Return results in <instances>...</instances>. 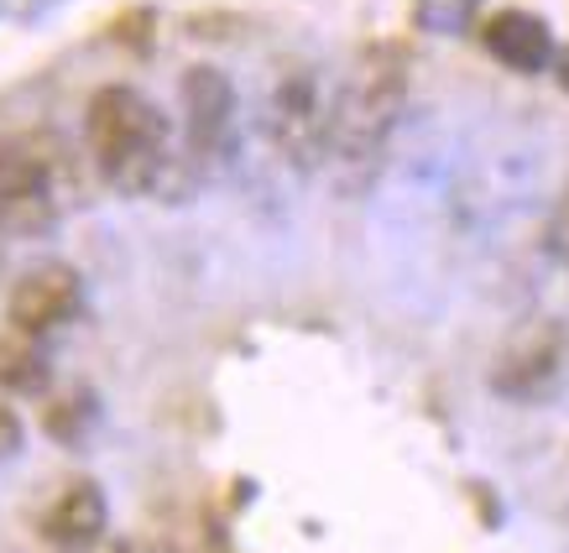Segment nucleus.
Wrapping results in <instances>:
<instances>
[{
  "instance_id": "f257e3e1",
  "label": "nucleus",
  "mask_w": 569,
  "mask_h": 553,
  "mask_svg": "<svg viewBox=\"0 0 569 553\" xmlns=\"http://www.w3.org/2000/svg\"><path fill=\"white\" fill-rule=\"evenodd\" d=\"M84 137L94 152V168L116 193H157L173 173V152H168V121L147 94L131 84H104L89 100Z\"/></svg>"
},
{
  "instance_id": "f03ea898",
  "label": "nucleus",
  "mask_w": 569,
  "mask_h": 553,
  "mask_svg": "<svg viewBox=\"0 0 569 553\" xmlns=\"http://www.w3.org/2000/svg\"><path fill=\"white\" fill-rule=\"evenodd\" d=\"M397 110H402V69H397V52L377 48L366 52L356 73L346 79V89L335 94V137H329V162L335 168H356L350 183L377 168L381 147L392 137Z\"/></svg>"
},
{
  "instance_id": "7ed1b4c3",
  "label": "nucleus",
  "mask_w": 569,
  "mask_h": 553,
  "mask_svg": "<svg viewBox=\"0 0 569 553\" xmlns=\"http://www.w3.org/2000/svg\"><path fill=\"white\" fill-rule=\"evenodd\" d=\"M267 131L272 147L293 168H319L329 162V137H335V94H329L325 73L313 63H293L277 79L272 104H267Z\"/></svg>"
},
{
  "instance_id": "20e7f679",
  "label": "nucleus",
  "mask_w": 569,
  "mask_h": 553,
  "mask_svg": "<svg viewBox=\"0 0 569 553\" xmlns=\"http://www.w3.org/2000/svg\"><path fill=\"white\" fill-rule=\"evenodd\" d=\"M236 110H241L236 84H230L220 69L199 63V69L183 73V125H189V152L199 157V162H204V157H220L224 147H230V137H236Z\"/></svg>"
},
{
  "instance_id": "39448f33",
  "label": "nucleus",
  "mask_w": 569,
  "mask_h": 553,
  "mask_svg": "<svg viewBox=\"0 0 569 553\" xmlns=\"http://www.w3.org/2000/svg\"><path fill=\"white\" fill-rule=\"evenodd\" d=\"M79 303H84V282H79L73 267H63V261L32 267L11 288V329L32 334V340L37 334H52V329H63L79 313Z\"/></svg>"
},
{
  "instance_id": "423d86ee",
  "label": "nucleus",
  "mask_w": 569,
  "mask_h": 553,
  "mask_svg": "<svg viewBox=\"0 0 569 553\" xmlns=\"http://www.w3.org/2000/svg\"><path fill=\"white\" fill-rule=\"evenodd\" d=\"M52 162L32 137H0V214L6 220H32L48 204Z\"/></svg>"
},
{
  "instance_id": "0eeeda50",
  "label": "nucleus",
  "mask_w": 569,
  "mask_h": 553,
  "mask_svg": "<svg viewBox=\"0 0 569 553\" xmlns=\"http://www.w3.org/2000/svg\"><path fill=\"white\" fill-rule=\"evenodd\" d=\"M104 522H110V506H104V491L94 481H69L58 491V502L42 512V537L63 553H84L104 537Z\"/></svg>"
},
{
  "instance_id": "6e6552de",
  "label": "nucleus",
  "mask_w": 569,
  "mask_h": 553,
  "mask_svg": "<svg viewBox=\"0 0 569 553\" xmlns=\"http://www.w3.org/2000/svg\"><path fill=\"white\" fill-rule=\"evenodd\" d=\"M559 371V329L553 324H528L522 334H512V345L501 350L497 361V386L507 398H533L543 392Z\"/></svg>"
},
{
  "instance_id": "1a4fd4ad",
  "label": "nucleus",
  "mask_w": 569,
  "mask_h": 553,
  "mask_svg": "<svg viewBox=\"0 0 569 553\" xmlns=\"http://www.w3.org/2000/svg\"><path fill=\"white\" fill-rule=\"evenodd\" d=\"M486 52L512 73H538L553 63V32L533 11H501L486 27Z\"/></svg>"
},
{
  "instance_id": "9d476101",
  "label": "nucleus",
  "mask_w": 569,
  "mask_h": 553,
  "mask_svg": "<svg viewBox=\"0 0 569 553\" xmlns=\"http://www.w3.org/2000/svg\"><path fill=\"white\" fill-rule=\"evenodd\" d=\"M48 376V365L37 355L32 334H0V386H11V392H37Z\"/></svg>"
},
{
  "instance_id": "9b49d317",
  "label": "nucleus",
  "mask_w": 569,
  "mask_h": 553,
  "mask_svg": "<svg viewBox=\"0 0 569 553\" xmlns=\"http://www.w3.org/2000/svg\"><path fill=\"white\" fill-rule=\"evenodd\" d=\"M476 11H481V0H418V27L439 37H455V32H466Z\"/></svg>"
},
{
  "instance_id": "f8f14e48",
  "label": "nucleus",
  "mask_w": 569,
  "mask_h": 553,
  "mask_svg": "<svg viewBox=\"0 0 569 553\" xmlns=\"http://www.w3.org/2000/svg\"><path fill=\"white\" fill-rule=\"evenodd\" d=\"M89 413H94V402L89 398H63V402H52L48 408V429L58 433V439H79V429L89 423Z\"/></svg>"
},
{
  "instance_id": "ddd939ff",
  "label": "nucleus",
  "mask_w": 569,
  "mask_h": 553,
  "mask_svg": "<svg viewBox=\"0 0 569 553\" xmlns=\"http://www.w3.org/2000/svg\"><path fill=\"white\" fill-rule=\"evenodd\" d=\"M63 0H0V17L6 21H42L48 11H58Z\"/></svg>"
},
{
  "instance_id": "4468645a",
  "label": "nucleus",
  "mask_w": 569,
  "mask_h": 553,
  "mask_svg": "<svg viewBox=\"0 0 569 553\" xmlns=\"http://www.w3.org/2000/svg\"><path fill=\"white\" fill-rule=\"evenodd\" d=\"M549 251L569 267V193L559 199V209H553V220H549Z\"/></svg>"
},
{
  "instance_id": "2eb2a0df",
  "label": "nucleus",
  "mask_w": 569,
  "mask_h": 553,
  "mask_svg": "<svg viewBox=\"0 0 569 553\" xmlns=\"http://www.w3.org/2000/svg\"><path fill=\"white\" fill-rule=\"evenodd\" d=\"M21 450V418L11 408H0V460H11Z\"/></svg>"
},
{
  "instance_id": "dca6fc26",
  "label": "nucleus",
  "mask_w": 569,
  "mask_h": 553,
  "mask_svg": "<svg viewBox=\"0 0 569 553\" xmlns=\"http://www.w3.org/2000/svg\"><path fill=\"white\" fill-rule=\"evenodd\" d=\"M559 84H565V89H569V48H565V52H559Z\"/></svg>"
}]
</instances>
